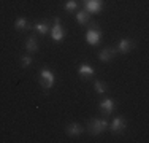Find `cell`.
Returning a JSON list of instances; mask_svg holds the SVG:
<instances>
[{"label": "cell", "instance_id": "6", "mask_svg": "<svg viewBox=\"0 0 149 143\" xmlns=\"http://www.w3.org/2000/svg\"><path fill=\"white\" fill-rule=\"evenodd\" d=\"M84 3V10L87 13H100L103 10V0H83Z\"/></svg>", "mask_w": 149, "mask_h": 143}, {"label": "cell", "instance_id": "18", "mask_svg": "<svg viewBox=\"0 0 149 143\" xmlns=\"http://www.w3.org/2000/svg\"><path fill=\"white\" fill-rule=\"evenodd\" d=\"M32 62H33V59H32L30 56H27V54H24L22 57H21V67H22V69H29V67L32 65Z\"/></svg>", "mask_w": 149, "mask_h": 143}, {"label": "cell", "instance_id": "3", "mask_svg": "<svg viewBox=\"0 0 149 143\" xmlns=\"http://www.w3.org/2000/svg\"><path fill=\"white\" fill-rule=\"evenodd\" d=\"M65 35H67V32H65V29L62 27V24H60V19L59 18H54V26L51 27V38L56 43H59L65 38Z\"/></svg>", "mask_w": 149, "mask_h": 143}, {"label": "cell", "instance_id": "1", "mask_svg": "<svg viewBox=\"0 0 149 143\" xmlns=\"http://www.w3.org/2000/svg\"><path fill=\"white\" fill-rule=\"evenodd\" d=\"M106 127H108L106 119H100V118H94V119H91L89 123H87V130H89V134L94 135V137L102 135L106 130Z\"/></svg>", "mask_w": 149, "mask_h": 143}, {"label": "cell", "instance_id": "15", "mask_svg": "<svg viewBox=\"0 0 149 143\" xmlns=\"http://www.w3.org/2000/svg\"><path fill=\"white\" fill-rule=\"evenodd\" d=\"M76 22L79 24V26H87V24L91 22V13H87L86 10L78 11L76 13Z\"/></svg>", "mask_w": 149, "mask_h": 143}, {"label": "cell", "instance_id": "8", "mask_svg": "<svg viewBox=\"0 0 149 143\" xmlns=\"http://www.w3.org/2000/svg\"><path fill=\"white\" fill-rule=\"evenodd\" d=\"M78 75H79L81 80L89 81V80H92V78H94L95 70H94V67L89 65V64H81V65L78 67Z\"/></svg>", "mask_w": 149, "mask_h": 143}, {"label": "cell", "instance_id": "2", "mask_svg": "<svg viewBox=\"0 0 149 143\" xmlns=\"http://www.w3.org/2000/svg\"><path fill=\"white\" fill-rule=\"evenodd\" d=\"M54 83H56V76L49 69H41L40 72V84L43 89H52L54 88Z\"/></svg>", "mask_w": 149, "mask_h": 143}, {"label": "cell", "instance_id": "11", "mask_svg": "<svg viewBox=\"0 0 149 143\" xmlns=\"http://www.w3.org/2000/svg\"><path fill=\"white\" fill-rule=\"evenodd\" d=\"M116 54H118V51H116V48H103L100 53H98V59L102 60V62H109V60L113 59Z\"/></svg>", "mask_w": 149, "mask_h": 143}, {"label": "cell", "instance_id": "14", "mask_svg": "<svg viewBox=\"0 0 149 143\" xmlns=\"http://www.w3.org/2000/svg\"><path fill=\"white\" fill-rule=\"evenodd\" d=\"M24 48H26V51H29V53H37V51H38L37 37H35V35H30V37L26 40V45H24Z\"/></svg>", "mask_w": 149, "mask_h": 143}, {"label": "cell", "instance_id": "16", "mask_svg": "<svg viewBox=\"0 0 149 143\" xmlns=\"http://www.w3.org/2000/svg\"><path fill=\"white\" fill-rule=\"evenodd\" d=\"M94 88H95V92L97 94H105L108 91V86H106L105 81H100V80H95L94 81Z\"/></svg>", "mask_w": 149, "mask_h": 143}, {"label": "cell", "instance_id": "9", "mask_svg": "<svg viewBox=\"0 0 149 143\" xmlns=\"http://www.w3.org/2000/svg\"><path fill=\"white\" fill-rule=\"evenodd\" d=\"M133 48H135L133 40H130V38H120L119 43H118V48H116V51L120 53V54H127V53H130Z\"/></svg>", "mask_w": 149, "mask_h": 143}, {"label": "cell", "instance_id": "17", "mask_svg": "<svg viewBox=\"0 0 149 143\" xmlns=\"http://www.w3.org/2000/svg\"><path fill=\"white\" fill-rule=\"evenodd\" d=\"M76 8H78V2H76V0H67L65 5H63V10H65L67 13L76 11Z\"/></svg>", "mask_w": 149, "mask_h": 143}, {"label": "cell", "instance_id": "7", "mask_svg": "<svg viewBox=\"0 0 149 143\" xmlns=\"http://www.w3.org/2000/svg\"><path fill=\"white\" fill-rule=\"evenodd\" d=\"M98 110L102 111V114L108 116L116 110V100L114 99H103L100 103H98Z\"/></svg>", "mask_w": 149, "mask_h": 143}, {"label": "cell", "instance_id": "5", "mask_svg": "<svg viewBox=\"0 0 149 143\" xmlns=\"http://www.w3.org/2000/svg\"><path fill=\"white\" fill-rule=\"evenodd\" d=\"M111 132H113V135H120V134H124V132L127 130V119L125 118H122V116H118V118H114V121L111 123Z\"/></svg>", "mask_w": 149, "mask_h": 143}, {"label": "cell", "instance_id": "12", "mask_svg": "<svg viewBox=\"0 0 149 143\" xmlns=\"http://www.w3.org/2000/svg\"><path fill=\"white\" fill-rule=\"evenodd\" d=\"M33 29H35V32H37V34H40V35H46L49 30H51V22H49L48 19L38 21V22L33 26Z\"/></svg>", "mask_w": 149, "mask_h": 143}, {"label": "cell", "instance_id": "10", "mask_svg": "<svg viewBox=\"0 0 149 143\" xmlns=\"http://www.w3.org/2000/svg\"><path fill=\"white\" fill-rule=\"evenodd\" d=\"M65 132L68 137H78V135H81L84 132V127L81 126L79 123H70L68 126L65 127Z\"/></svg>", "mask_w": 149, "mask_h": 143}, {"label": "cell", "instance_id": "13", "mask_svg": "<svg viewBox=\"0 0 149 143\" xmlns=\"http://www.w3.org/2000/svg\"><path fill=\"white\" fill-rule=\"evenodd\" d=\"M30 21L26 19V18H17L15 21V29L19 32H26V30H30Z\"/></svg>", "mask_w": 149, "mask_h": 143}, {"label": "cell", "instance_id": "4", "mask_svg": "<svg viewBox=\"0 0 149 143\" xmlns=\"http://www.w3.org/2000/svg\"><path fill=\"white\" fill-rule=\"evenodd\" d=\"M95 26H97V24L94 22V24H92V27L86 32V43H87V45H91V46L98 45L100 40H102V32L98 30Z\"/></svg>", "mask_w": 149, "mask_h": 143}]
</instances>
